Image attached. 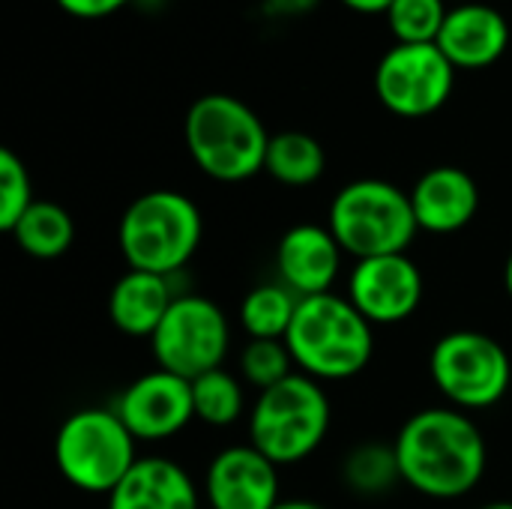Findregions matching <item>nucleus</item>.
<instances>
[{
    "instance_id": "nucleus-1",
    "label": "nucleus",
    "mask_w": 512,
    "mask_h": 509,
    "mask_svg": "<svg viewBox=\"0 0 512 509\" xmlns=\"http://www.w3.org/2000/svg\"><path fill=\"white\" fill-rule=\"evenodd\" d=\"M402 483L426 498L453 501L477 489L486 474L480 426L456 408L417 411L393 441Z\"/></svg>"
},
{
    "instance_id": "nucleus-2",
    "label": "nucleus",
    "mask_w": 512,
    "mask_h": 509,
    "mask_svg": "<svg viewBox=\"0 0 512 509\" xmlns=\"http://www.w3.org/2000/svg\"><path fill=\"white\" fill-rule=\"evenodd\" d=\"M294 366L315 381H345L360 375L375 351L372 324L348 297H300L285 336Z\"/></svg>"
},
{
    "instance_id": "nucleus-3",
    "label": "nucleus",
    "mask_w": 512,
    "mask_h": 509,
    "mask_svg": "<svg viewBox=\"0 0 512 509\" xmlns=\"http://www.w3.org/2000/svg\"><path fill=\"white\" fill-rule=\"evenodd\" d=\"M183 138L192 162L219 183H240L264 171L270 135L261 117L228 93H207L186 111Z\"/></svg>"
},
{
    "instance_id": "nucleus-4",
    "label": "nucleus",
    "mask_w": 512,
    "mask_h": 509,
    "mask_svg": "<svg viewBox=\"0 0 512 509\" xmlns=\"http://www.w3.org/2000/svg\"><path fill=\"white\" fill-rule=\"evenodd\" d=\"M204 222L192 198L174 189L138 195L120 219V252L129 270L171 276L201 246Z\"/></svg>"
},
{
    "instance_id": "nucleus-5",
    "label": "nucleus",
    "mask_w": 512,
    "mask_h": 509,
    "mask_svg": "<svg viewBox=\"0 0 512 509\" xmlns=\"http://www.w3.org/2000/svg\"><path fill=\"white\" fill-rule=\"evenodd\" d=\"M327 228L357 261L402 255L420 231L411 195L375 177L354 180L339 189L330 204Z\"/></svg>"
},
{
    "instance_id": "nucleus-6",
    "label": "nucleus",
    "mask_w": 512,
    "mask_h": 509,
    "mask_svg": "<svg viewBox=\"0 0 512 509\" xmlns=\"http://www.w3.org/2000/svg\"><path fill=\"white\" fill-rule=\"evenodd\" d=\"M330 429V399L324 387L294 372L264 390L249 414V444L276 465L309 459Z\"/></svg>"
},
{
    "instance_id": "nucleus-7",
    "label": "nucleus",
    "mask_w": 512,
    "mask_h": 509,
    "mask_svg": "<svg viewBox=\"0 0 512 509\" xmlns=\"http://www.w3.org/2000/svg\"><path fill=\"white\" fill-rule=\"evenodd\" d=\"M54 459L69 486L90 495H111L138 462L135 435L117 411L81 408L60 426Z\"/></svg>"
},
{
    "instance_id": "nucleus-8",
    "label": "nucleus",
    "mask_w": 512,
    "mask_h": 509,
    "mask_svg": "<svg viewBox=\"0 0 512 509\" xmlns=\"http://www.w3.org/2000/svg\"><path fill=\"white\" fill-rule=\"evenodd\" d=\"M435 387L465 411L498 405L512 381L510 354L498 339L477 330H456L438 339L429 357Z\"/></svg>"
},
{
    "instance_id": "nucleus-9",
    "label": "nucleus",
    "mask_w": 512,
    "mask_h": 509,
    "mask_svg": "<svg viewBox=\"0 0 512 509\" xmlns=\"http://www.w3.org/2000/svg\"><path fill=\"white\" fill-rule=\"evenodd\" d=\"M150 345L159 369L195 381L204 372L222 369L231 345V327L213 300L189 294L171 303Z\"/></svg>"
},
{
    "instance_id": "nucleus-10",
    "label": "nucleus",
    "mask_w": 512,
    "mask_h": 509,
    "mask_svg": "<svg viewBox=\"0 0 512 509\" xmlns=\"http://www.w3.org/2000/svg\"><path fill=\"white\" fill-rule=\"evenodd\" d=\"M456 66L435 42H396L375 69V93L387 111L417 120L441 111L453 93Z\"/></svg>"
},
{
    "instance_id": "nucleus-11",
    "label": "nucleus",
    "mask_w": 512,
    "mask_h": 509,
    "mask_svg": "<svg viewBox=\"0 0 512 509\" xmlns=\"http://www.w3.org/2000/svg\"><path fill=\"white\" fill-rule=\"evenodd\" d=\"M348 300L369 324L408 321L423 300V273L405 252L363 258L351 270Z\"/></svg>"
},
{
    "instance_id": "nucleus-12",
    "label": "nucleus",
    "mask_w": 512,
    "mask_h": 509,
    "mask_svg": "<svg viewBox=\"0 0 512 509\" xmlns=\"http://www.w3.org/2000/svg\"><path fill=\"white\" fill-rule=\"evenodd\" d=\"M114 411L120 414L126 429L135 435V441L174 438L195 417L192 381L165 369L147 372L123 390Z\"/></svg>"
},
{
    "instance_id": "nucleus-13",
    "label": "nucleus",
    "mask_w": 512,
    "mask_h": 509,
    "mask_svg": "<svg viewBox=\"0 0 512 509\" xmlns=\"http://www.w3.org/2000/svg\"><path fill=\"white\" fill-rule=\"evenodd\" d=\"M252 444L228 447L213 456L207 468V501L213 509H276L279 507V474Z\"/></svg>"
},
{
    "instance_id": "nucleus-14",
    "label": "nucleus",
    "mask_w": 512,
    "mask_h": 509,
    "mask_svg": "<svg viewBox=\"0 0 512 509\" xmlns=\"http://www.w3.org/2000/svg\"><path fill=\"white\" fill-rule=\"evenodd\" d=\"M342 246L330 228L294 225L282 234L276 249V270L288 291L297 297L330 294L342 270Z\"/></svg>"
},
{
    "instance_id": "nucleus-15",
    "label": "nucleus",
    "mask_w": 512,
    "mask_h": 509,
    "mask_svg": "<svg viewBox=\"0 0 512 509\" xmlns=\"http://www.w3.org/2000/svg\"><path fill=\"white\" fill-rule=\"evenodd\" d=\"M435 45L456 69H486L507 51L510 24L495 6L468 0L447 12Z\"/></svg>"
},
{
    "instance_id": "nucleus-16",
    "label": "nucleus",
    "mask_w": 512,
    "mask_h": 509,
    "mask_svg": "<svg viewBox=\"0 0 512 509\" xmlns=\"http://www.w3.org/2000/svg\"><path fill=\"white\" fill-rule=\"evenodd\" d=\"M408 195L420 231L432 234L462 231L480 210L477 180L456 165H438L426 171Z\"/></svg>"
},
{
    "instance_id": "nucleus-17",
    "label": "nucleus",
    "mask_w": 512,
    "mask_h": 509,
    "mask_svg": "<svg viewBox=\"0 0 512 509\" xmlns=\"http://www.w3.org/2000/svg\"><path fill=\"white\" fill-rule=\"evenodd\" d=\"M108 509H198V489L177 462L147 456L108 495Z\"/></svg>"
},
{
    "instance_id": "nucleus-18",
    "label": "nucleus",
    "mask_w": 512,
    "mask_h": 509,
    "mask_svg": "<svg viewBox=\"0 0 512 509\" xmlns=\"http://www.w3.org/2000/svg\"><path fill=\"white\" fill-rule=\"evenodd\" d=\"M174 300L177 297L171 294L168 276L126 270L108 294V318L126 336L153 339L156 327L162 324Z\"/></svg>"
},
{
    "instance_id": "nucleus-19",
    "label": "nucleus",
    "mask_w": 512,
    "mask_h": 509,
    "mask_svg": "<svg viewBox=\"0 0 512 509\" xmlns=\"http://www.w3.org/2000/svg\"><path fill=\"white\" fill-rule=\"evenodd\" d=\"M9 234L18 243V249L27 252L30 258L51 261V258H60L63 252H69V246L75 240V222L60 204L33 201Z\"/></svg>"
},
{
    "instance_id": "nucleus-20",
    "label": "nucleus",
    "mask_w": 512,
    "mask_h": 509,
    "mask_svg": "<svg viewBox=\"0 0 512 509\" xmlns=\"http://www.w3.org/2000/svg\"><path fill=\"white\" fill-rule=\"evenodd\" d=\"M324 147L306 132H276L270 135L264 171L285 186H309L324 174Z\"/></svg>"
},
{
    "instance_id": "nucleus-21",
    "label": "nucleus",
    "mask_w": 512,
    "mask_h": 509,
    "mask_svg": "<svg viewBox=\"0 0 512 509\" xmlns=\"http://www.w3.org/2000/svg\"><path fill=\"white\" fill-rule=\"evenodd\" d=\"M300 297L279 285H258L240 303V324L249 339H285Z\"/></svg>"
},
{
    "instance_id": "nucleus-22",
    "label": "nucleus",
    "mask_w": 512,
    "mask_h": 509,
    "mask_svg": "<svg viewBox=\"0 0 512 509\" xmlns=\"http://www.w3.org/2000/svg\"><path fill=\"white\" fill-rule=\"evenodd\" d=\"M192 405H195V417L201 423L231 426L243 414V387L225 369L204 372L192 381Z\"/></svg>"
},
{
    "instance_id": "nucleus-23",
    "label": "nucleus",
    "mask_w": 512,
    "mask_h": 509,
    "mask_svg": "<svg viewBox=\"0 0 512 509\" xmlns=\"http://www.w3.org/2000/svg\"><path fill=\"white\" fill-rule=\"evenodd\" d=\"M342 474H345V483H348L351 492H357V495H384L402 480L396 447L393 444L390 447L363 444V447L348 453Z\"/></svg>"
},
{
    "instance_id": "nucleus-24",
    "label": "nucleus",
    "mask_w": 512,
    "mask_h": 509,
    "mask_svg": "<svg viewBox=\"0 0 512 509\" xmlns=\"http://www.w3.org/2000/svg\"><path fill=\"white\" fill-rule=\"evenodd\" d=\"M444 0H393L387 9V24L396 36V42L423 45L438 42V33L447 21Z\"/></svg>"
},
{
    "instance_id": "nucleus-25",
    "label": "nucleus",
    "mask_w": 512,
    "mask_h": 509,
    "mask_svg": "<svg viewBox=\"0 0 512 509\" xmlns=\"http://www.w3.org/2000/svg\"><path fill=\"white\" fill-rule=\"evenodd\" d=\"M240 372L243 381L258 387L261 393L294 375V360L285 339H249L240 354Z\"/></svg>"
},
{
    "instance_id": "nucleus-26",
    "label": "nucleus",
    "mask_w": 512,
    "mask_h": 509,
    "mask_svg": "<svg viewBox=\"0 0 512 509\" xmlns=\"http://www.w3.org/2000/svg\"><path fill=\"white\" fill-rule=\"evenodd\" d=\"M33 201L36 198H33L27 165L12 150L3 147L0 150V228L12 231Z\"/></svg>"
},
{
    "instance_id": "nucleus-27",
    "label": "nucleus",
    "mask_w": 512,
    "mask_h": 509,
    "mask_svg": "<svg viewBox=\"0 0 512 509\" xmlns=\"http://www.w3.org/2000/svg\"><path fill=\"white\" fill-rule=\"evenodd\" d=\"M129 0H57V6L75 18H105L117 9H123Z\"/></svg>"
},
{
    "instance_id": "nucleus-28",
    "label": "nucleus",
    "mask_w": 512,
    "mask_h": 509,
    "mask_svg": "<svg viewBox=\"0 0 512 509\" xmlns=\"http://www.w3.org/2000/svg\"><path fill=\"white\" fill-rule=\"evenodd\" d=\"M342 3H348L357 12H387L393 0H342Z\"/></svg>"
},
{
    "instance_id": "nucleus-29",
    "label": "nucleus",
    "mask_w": 512,
    "mask_h": 509,
    "mask_svg": "<svg viewBox=\"0 0 512 509\" xmlns=\"http://www.w3.org/2000/svg\"><path fill=\"white\" fill-rule=\"evenodd\" d=\"M276 509H327V507H321V504H315V501H279V507Z\"/></svg>"
},
{
    "instance_id": "nucleus-30",
    "label": "nucleus",
    "mask_w": 512,
    "mask_h": 509,
    "mask_svg": "<svg viewBox=\"0 0 512 509\" xmlns=\"http://www.w3.org/2000/svg\"><path fill=\"white\" fill-rule=\"evenodd\" d=\"M504 285H507V291H510L512 297V255L510 261H507V267H504Z\"/></svg>"
},
{
    "instance_id": "nucleus-31",
    "label": "nucleus",
    "mask_w": 512,
    "mask_h": 509,
    "mask_svg": "<svg viewBox=\"0 0 512 509\" xmlns=\"http://www.w3.org/2000/svg\"><path fill=\"white\" fill-rule=\"evenodd\" d=\"M477 509H512V501H492V504H483Z\"/></svg>"
},
{
    "instance_id": "nucleus-32",
    "label": "nucleus",
    "mask_w": 512,
    "mask_h": 509,
    "mask_svg": "<svg viewBox=\"0 0 512 509\" xmlns=\"http://www.w3.org/2000/svg\"><path fill=\"white\" fill-rule=\"evenodd\" d=\"M462 3H468V0H462Z\"/></svg>"
}]
</instances>
